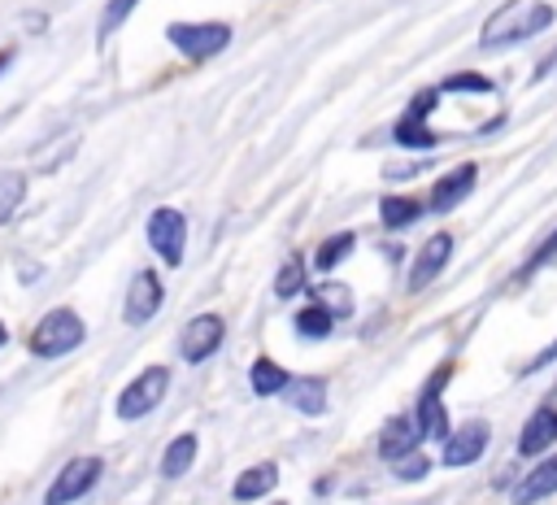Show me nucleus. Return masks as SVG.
Instances as JSON below:
<instances>
[{"instance_id": "1", "label": "nucleus", "mask_w": 557, "mask_h": 505, "mask_svg": "<svg viewBox=\"0 0 557 505\" xmlns=\"http://www.w3.org/2000/svg\"><path fill=\"white\" fill-rule=\"evenodd\" d=\"M553 17H557V9H553V4H544V0H509V4H500V9L483 22L479 44H483V48L522 44V39H531V35L548 30V26H553Z\"/></svg>"}, {"instance_id": "2", "label": "nucleus", "mask_w": 557, "mask_h": 505, "mask_svg": "<svg viewBox=\"0 0 557 505\" xmlns=\"http://www.w3.org/2000/svg\"><path fill=\"white\" fill-rule=\"evenodd\" d=\"M83 340H87V327H83V318L74 309H48L30 331V353L35 357H65Z\"/></svg>"}, {"instance_id": "3", "label": "nucleus", "mask_w": 557, "mask_h": 505, "mask_svg": "<svg viewBox=\"0 0 557 505\" xmlns=\"http://www.w3.org/2000/svg\"><path fill=\"white\" fill-rule=\"evenodd\" d=\"M165 39H170L183 57L209 61V57H218V52L235 39V30H231L226 22H170V26H165Z\"/></svg>"}, {"instance_id": "4", "label": "nucleus", "mask_w": 557, "mask_h": 505, "mask_svg": "<svg viewBox=\"0 0 557 505\" xmlns=\"http://www.w3.org/2000/svg\"><path fill=\"white\" fill-rule=\"evenodd\" d=\"M165 387H170V370H165V366L139 370V374L117 392V418H122V422L144 418L148 409H157V401L165 396Z\"/></svg>"}, {"instance_id": "5", "label": "nucleus", "mask_w": 557, "mask_h": 505, "mask_svg": "<svg viewBox=\"0 0 557 505\" xmlns=\"http://www.w3.org/2000/svg\"><path fill=\"white\" fill-rule=\"evenodd\" d=\"M96 479H100V457H70V461L57 470V479L48 483L44 505H70V501L87 496V492L96 488Z\"/></svg>"}, {"instance_id": "6", "label": "nucleus", "mask_w": 557, "mask_h": 505, "mask_svg": "<svg viewBox=\"0 0 557 505\" xmlns=\"http://www.w3.org/2000/svg\"><path fill=\"white\" fill-rule=\"evenodd\" d=\"M148 244L161 253L165 266H178L183 261V248H187V218L170 205L152 209L148 213Z\"/></svg>"}, {"instance_id": "7", "label": "nucleus", "mask_w": 557, "mask_h": 505, "mask_svg": "<svg viewBox=\"0 0 557 505\" xmlns=\"http://www.w3.org/2000/svg\"><path fill=\"white\" fill-rule=\"evenodd\" d=\"M165 305V287H161V279H157V270H139L135 279H131V287H126V300H122V318L131 322V327H144L157 309Z\"/></svg>"}, {"instance_id": "8", "label": "nucleus", "mask_w": 557, "mask_h": 505, "mask_svg": "<svg viewBox=\"0 0 557 505\" xmlns=\"http://www.w3.org/2000/svg\"><path fill=\"white\" fill-rule=\"evenodd\" d=\"M222 340H226V322H222L218 313H196V318L183 327L178 348H183L187 361H205V357H213V348H218Z\"/></svg>"}, {"instance_id": "9", "label": "nucleus", "mask_w": 557, "mask_h": 505, "mask_svg": "<svg viewBox=\"0 0 557 505\" xmlns=\"http://www.w3.org/2000/svg\"><path fill=\"white\" fill-rule=\"evenodd\" d=\"M448 253H453V235H448V231H435V235L418 248V257H413L409 292H422L426 283H435V279H440V270L448 266Z\"/></svg>"}, {"instance_id": "10", "label": "nucleus", "mask_w": 557, "mask_h": 505, "mask_svg": "<svg viewBox=\"0 0 557 505\" xmlns=\"http://www.w3.org/2000/svg\"><path fill=\"white\" fill-rule=\"evenodd\" d=\"M448 374H453V366H440L435 379L426 383L422 401H418V427H422V435H431V440H448V435H453L448 414H444V405H440V387L448 383Z\"/></svg>"}, {"instance_id": "11", "label": "nucleus", "mask_w": 557, "mask_h": 505, "mask_svg": "<svg viewBox=\"0 0 557 505\" xmlns=\"http://www.w3.org/2000/svg\"><path fill=\"white\" fill-rule=\"evenodd\" d=\"M422 440H426V435H422L418 418H413V414H400V418H387V427L379 431V453H383L387 461H400L405 453H418Z\"/></svg>"}, {"instance_id": "12", "label": "nucleus", "mask_w": 557, "mask_h": 505, "mask_svg": "<svg viewBox=\"0 0 557 505\" xmlns=\"http://www.w3.org/2000/svg\"><path fill=\"white\" fill-rule=\"evenodd\" d=\"M474 178H479V165H474V161H466V165L448 170L444 178H435V187H431V209H435V213H448V209H457V205L470 196Z\"/></svg>"}, {"instance_id": "13", "label": "nucleus", "mask_w": 557, "mask_h": 505, "mask_svg": "<svg viewBox=\"0 0 557 505\" xmlns=\"http://www.w3.org/2000/svg\"><path fill=\"white\" fill-rule=\"evenodd\" d=\"M487 448V422H466L444 440V466H470Z\"/></svg>"}, {"instance_id": "14", "label": "nucleus", "mask_w": 557, "mask_h": 505, "mask_svg": "<svg viewBox=\"0 0 557 505\" xmlns=\"http://www.w3.org/2000/svg\"><path fill=\"white\" fill-rule=\"evenodd\" d=\"M553 440H557V409H553V405H540V409L527 418L522 435H518V453H522V457H540V453L553 448Z\"/></svg>"}, {"instance_id": "15", "label": "nucleus", "mask_w": 557, "mask_h": 505, "mask_svg": "<svg viewBox=\"0 0 557 505\" xmlns=\"http://www.w3.org/2000/svg\"><path fill=\"white\" fill-rule=\"evenodd\" d=\"M553 492H557V453L544 457V461L513 488V505H535V501H544V496H553Z\"/></svg>"}, {"instance_id": "16", "label": "nucleus", "mask_w": 557, "mask_h": 505, "mask_svg": "<svg viewBox=\"0 0 557 505\" xmlns=\"http://www.w3.org/2000/svg\"><path fill=\"white\" fill-rule=\"evenodd\" d=\"M274 483H278V466H274V461H257V466L239 470L231 496H235V501H261V496L274 492Z\"/></svg>"}, {"instance_id": "17", "label": "nucleus", "mask_w": 557, "mask_h": 505, "mask_svg": "<svg viewBox=\"0 0 557 505\" xmlns=\"http://www.w3.org/2000/svg\"><path fill=\"white\" fill-rule=\"evenodd\" d=\"M287 401H292V409H300V414H322V409H326V383L313 379V374L292 379V383H287Z\"/></svg>"}, {"instance_id": "18", "label": "nucleus", "mask_w": 557, "mask_h": 505, "mask_svg": "<svg viewBox=\"0 0 557 505\" xmlns=\"http://www.w3.org/2000/svg\"><path fill=\"white\" fill-rule=\"evenodd\" d=\"M191 461H196V435L183 431V435H174V440L165 444V453H161V475H165V479H178V475L191 470Z\"/></svg>"}, {"instance_id": "19", "label": "nucleus", "mask_w": 557, "mask_h": 505, "mask_svg": "<svg viewBox=\"0 0 557 505\" xmlns=\"http://www.w3.org/2000/svg\"><path fill=\"white\" fill-rule=\"evenodd\" d=\"M392 135H396L400 148H435V144H440V135L426 126V118H418V113H409V109L400 113V122H396Z\"/></svg>"}, {"instance_id": "20", "label": "nucleus", "mask_w": 557, "mask_h": 505, "mask_svg": "<svg viewBox=\"0 0 557 505\" xmlns=\"http://www.w3.org/2000/svg\"><path fill=\"white\" fill-rule=\"evenodd\" d=\"M248 379H252V392H257V396L287 392V383H292V374H287L278 361H270V357H257L252 370H248Z\"/></svg>"}, {"instance_id": "21", "label": "nucleus", "mask_w": 557, "mask_h": 505, "mask_svg": "<svg viewBox=\"0 0 557 505\" xmlns=\"http://www.w3.org/2000/svg\"><path fill=\"white\" fill-rule=\"evenodd\" d=\"M418 213H422V205H418L413 196H383V200H379V218H383V226H387V231L413 226V222H418Z\"/></svg>"}, {"instance_id": "22", "label": "nucleus", "mask_w": 557, "mask_h": 505, "mask_svg": "<svg viewBox=\"0 0 557 505\" xmlns=\"http://www.w3.org/2000/svg\"><path fill=\"white\" fill-rule=\"evenodd\" d=\"M352 244H357V235H352V231H339V235L322 239V248L313 253V266H318V270H331V266H339V261L352 253Z\"/></svg>"}, {"instance_id": "23", "label": "nucleus", "mask_w": 557, "mask_h": 505, "mask_svg": "<svg viewBox=\"0 0 557 505\" xmlns=\"http://www.w3.org/2000/svg\"><path fill=\"white\" fill-rule=\"evenodd\" d=\"M313 296H318V305H322L331 318H348V313H352V292H348L344 283H322V287H313Z\"/></svg>"}, {"instance_id": "24", "label": "nucleus", "mask_w": 557, "mask_h": 505, "mask_svg": "<svg viewBox=\"0 0 557 505\" xmlns=\"http://www.w3.org/2000/svg\"><path fill=\"white\" fill-rule=\"evenodd\" d=\"M331 327H335V318H331L322 305H309V309H300V313H296V331H300V335H309V340H326V335H331Z\"/></svg>"}, {"instance_id": "25", "label": "nucleus", "mask_w": 557, "mask_h": 505, "mask_svg": "<svg viewBox=\"0 0 557 505\" xmlns=\"http://www.w3.org/2000/svg\"><path fill=\"white\" fill-rule=\"evenodd\" d=\"M296 292H305V266L292 257V261H283V270H278V279H274V296H278V300H292Z\"/></svg>"}, {"instance_id": "26", "label": "nucleus", "mask_w": 557, "mask_h": 505, "mask_svg": "<svg viewBox=\"0 0 557 505\" xmlns=\"http://www.w3.org/2000/svg\"><path fill=\"white\" fill-rule=\"evenodd\" d=\"M135 4H139V0H109V4H104V13H100V30H96V35H100V39H109V35L131 17V9H135Z\"/></svg>"}, {"instance_id": "27", "label": "nucleus", "mask_w": 557, "mask_h": 505, "mask_svg": "<svg viewBox=\"0 0 557 505\" xmlns=\"http://www.w3.org/2000/svg\"><path fill=\"white\" fill-rule=\"evenodd\" d=\"M496 83L492 78H483V74H453V78H444V91H492Z\"/></svg>"}, {"instance_id": "28", "label": "nucleus", "mask_w": 557, "mask_h": 505, "mask_svg": "<svg viewBox=\"0 0 557 505\" xmlns=\"http://www.w3.org/2000/svg\"><path fill=\"white\" fill-rule=\"evenodd\" d=\"M392 470H396V479H422L431 470V461L422 453H405L400 461H392Z\"/></svg>"}, {"instance_id": "29", "label": "nucleus", "mask_w": 557, "mask_h": 505, "mask_svg": "<svg viewBox=\"0 0 557 505\" xmlns=\"http://www.w3.org/2000/svg\"><path fill=\"white\" fill-rule=\"evenodd\" d=\"M553 257H557V226L548 231V239H544V244H535V253L527 257V266H522V274H531V270H540V266H544V261H553Z\"/></svg>"}, {"instance_id": "30", "label": "nucleus", "mask_w": 557, "mask_h": 505, "mask_svg": "<svg viewBox=\"0 0 557 505\" xmlns=\"http://www.w3.org/2000/svg\"><path fill=\"white\" fill-rule=\"evenodd\" d=\"M553 357H557V344H553V348H544V353H540V357H535V361H531V370H540V366H548V361H553Z\"/></svg>"}, {"instance_id": "31", "label": "nucleus", "mask_w": 557, "mask_h": 505, "mask_svg": "<svg viewBox=\"0 0 557 505\" xmlns=\"http://www.w3.org/2000/svg\"><path fill=\"white\" fill-rule=\"evenodd\" d=\"M9 61H13V52H0V70H4V65H9Z\"/></svg>"}, {"instance_id": "32", "label": "nucleus", "mask_w": 557, "mask_h": 505, "mask_svg": "<svg viewBox=\"0 0 557 505\" xmlns=\"http://www.w3.org/2000/svg\"><path fill=\"white\" fill-rule=\"evenodd\" d=\"M4 340H9V331H4V327H0V344H4Z\"/></svg>"}]
</instances>
